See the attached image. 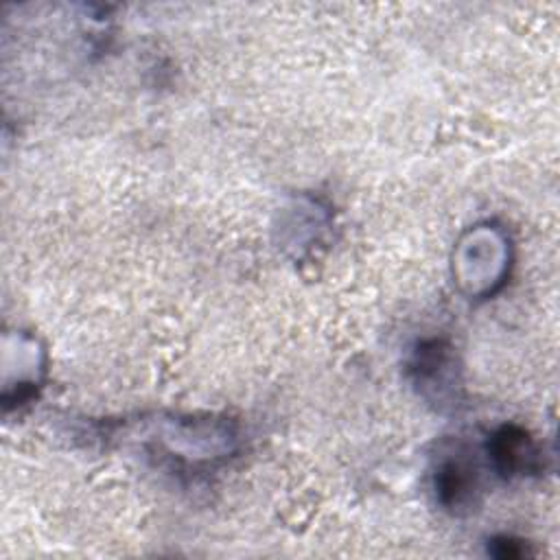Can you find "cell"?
<instances>
[{
    "mask_svg": "<svg viewBox=\"0 0 560 560\" xmlns=\"http://www.w3.org/2000/svg\"><path fill=\"white\" fill-rule=\"evenodd\" d=\"M490 455L494 459L497 470L505 477L534 470L538 462V453L532 438L516 427H503L501 431L494 433L490 442Z\"/></svg>",
    "mask_w": 560,
    "mask_h": 560,
    "instance_id": "6da1fadb",
    "label": "cell"
},
{
    "mask_svg": "<svg viewBox=\"0 0 560 560\" xmlns=\"http://www.w3.org/2000/svg\"><path fill=\"white\" fill-rule=\"evenodd\" d=\"M435 490L438 499L444 508L462 510L475 503L477 486V470L466 459H446L440 464L435 472Z\"/></svg>",
    "mask_w": 560,
    "mask_h": 560,
    "instance_id": "7a4b0ae2",
    "label": "cell"
},
{
    "mask_svg": "<svg viewBox=\"0 0 560 560\" xmlns=\"http://www.w3.org/2000/svg\"><path fill=\"white\" fill-rule=\"evenodd\" d=\"M490 551H492L494 556H499V558H521V556L527 553V549H525L521 542L512 540V538L492 540V549H490Z\"/></svg>",
    "mask_w": 560,
    "mask_h": 560,
    "instance_id": "3957f363",
    "label": "cell"
}]
</instances>
